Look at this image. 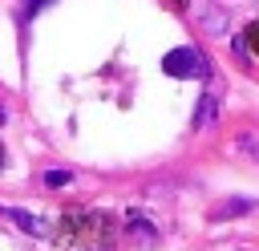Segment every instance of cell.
<instances>
[{"instance_id":"6da1fadb","label":"cell","mask_w":259,"mask_h":251,"mask_svg":"<svg viewBox=\"0 0 259 251\" xmlns=\"http://www.w3.org/2000/svg\"><path fill=\"white\" fill-rule=\"evenodd\" d=\"M162 69H166L170 77H206V73H210L206 57H202L198 49H190V45H182V49H170V53L162 57Z\"/></svg>"},{"instance_id":"7a4b0ae2","label":"cell","mask_w":259,"mask_h":251,"mask_svg":"<svg viewBox=\"0 0 259 251\" xmlns=\"http://www.w3.org/2000/svg\"><path fill=\"white\" fill-rule=\"evenodd\" d=\"M0 215H8V219H12L20 231H28V235H45V231H49V223H45L40 215H32V211H20V206H4Z\"/></svg>"},{"instance_id":"3957f363","label":"cell","mask_w":259,"mask_h":251,"mask_svg":"<svg viewBox=\"0 0 259 251\" xmlns=\"http://www.w3.org/2000/svg\"><path fill=\"white\" fill-rule=\"evenodd\" d=\"M214 117H219V101H214L210 93H202V101H198V109H194V130H210Z\"/></svg>"},{"instance_id":"277c9868","label":"cell","mask_w":259,"mask_h":251,"mask_svg":"<svg viewBox=\"0 0 259 251\" xmlns=\"http://www.w3.org/2000/svg\"><path fill=\"white\" fill-rule=\"evenodd\" d=\"M243 211H255V202L251 198H227V202H219L210 211V219H239Z\"/></svg>"},{"instance_id":"5b68a950","label":"cell","mask_w":259,"mask_h":251,"mask_svg":"<svg viewBox=\"0 0 259 251\" xmlns=\"http://www.w3.org/2000/svg\"><path fill=\"white\" fill-rule=\"evenodd\" d=\"M69 182H73V174H69V170H45V186H53V190H57V186H69Z\"/></svg>"},{"instance_id":"8992f818","label":"cell","mask_w":259,"mask_h":251,"mask_svg":"<svg viewBox=\"0 0 259 251\" xmlns=\"http://www.w3.org/2000/svg\"><path fill=\"white\" fill-rule=\"evenodd\" d=\"M49 4H53V0H20V12H24V16H36V12L49 8Z\"/></svg>"},{"instance_id":"52a82bcc","label":"cell","mask_w":259,"mask_h":251,"mask_svg":"<svg viewBox=\"0 0 259 251\" xmlns=\"http://www.w3.org/2000/svg\"><path fill=\"white\" fill-rule=\"evenodd\" d=\"M0 121H4V105H0Z\"/></svg>"},{"instance_id":"ba28073f","label":"cell","mask_w":259,"mask_h":251,"mask_svg":"<svg viewBox=\"0 0 259 251\" xmlns=\"http://www.w3.org/2000/svg\"><path fill=\"white\" fill-rule=\"evenodd\" d=\"M0 166H4V154H0Z\"/></svg>"}]
</instances>
